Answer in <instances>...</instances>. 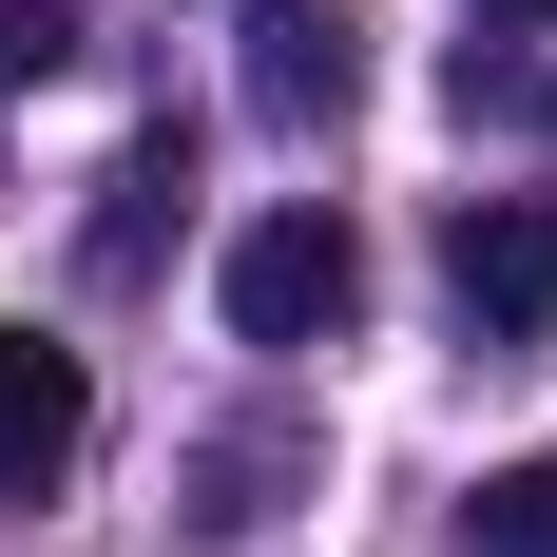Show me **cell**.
I'll return each mask as SVG.
<instances>
[{
  "label": "cell",
  "mask_w": 557,
  "mask_h": 557,
  "mask_svg": "<svg viewBox=\"0 0 557 557\" xmlns=\"http://www.w3.org/2000/svg\"><path fill=\"white\" fill-rule=\"evenodd\" d=\"M346 77H366L346 58V0H250V97L270 115H346Z\"/></svg>",
  "instance_id": "obj_4"
},
{
  "label": "cell",
  "mask_w": 557,
  "mask_h": 557,
  "mask_svg": "<svg viewBox=\"0 0 557 557\" xmlns=\"http://www.w3.org/2000/svg\"><path fill=\"white\" fill-rule=\"evenodd\" d=\"M481 20H557V0H481Z\"/></svg>",
  "instance_id": "obj_7"
},
{
  "label": "cell",
  "mask_w": 557,
  "mask_h": 557,
  "mask_svg": "<svg viewBox=\"0 0 557 557\" xmlns=\"http://www.w3.org/2000/svg\"><path fill=\"white\" fill-rule=\"evenodd\" d=\"M212 308H231V346H327L366 308V231L346 212H250L231 270H212Z\"/></svg>",
  "instance_id": "obj_1"
},
{
  "label": "cell",
  "mask_w": 557,
  "mask_h": 557,
  "mask_svg": "<svg viewBox=\"0 0 557 557\" xmlns=\"http://www.w3.org/2000/svg\"><path fill=\"white\" fill-rule=\"evenodd\" d=\"M443 288H461V327H481V346H539V327H557V212L481 193V212L443 231Z\"/></svg>",
  "instance_id": "obj_2"
},
{
  "label": "cell",
  "mask_w": 557,
  "mask_h": 557,
  "mask_svg": "<svg viewBox=\"0 0 557 557\" xmlns=\"http://www.w3.org/2000/svg\"><path fill=\"white\" fill-rule=\"evenodd\" d=\"M461 539L481 557H557V461H500V481L461 500Z\"/></svg>",
  "instance_id": "obj_5"
},
{
  "label": "cell",
  "mask_w": 557,
  "mask_h": 557,
  "mask_svg": "<svg viewBox=\"0 0 557 557\" xmlns=\"http://www.w3.org/2000/svg\"><path fill=\"white\" fill-rule=\"evenodd\" d=\"M77 443H97V385H77V346L0 327V500H58V481H77Z\"/></svg>",
  "instance_id": "obj_3"
},
{
  "label": "cell",
  "mask_w": 557,
  "mask_h": 557,
  "mask_svg": "<svg viewBox=\"0 0 557 557\" xmlns=\"http://www.w3.org/2000/svg\"><path fill=\"white\" fill-rule=\"evenodd\" d=\"M58 58H77V20H58V0H0V97H20V77H58Z\"/></svg>",
  "instance_id": "obj_6"
}]
</instances>
